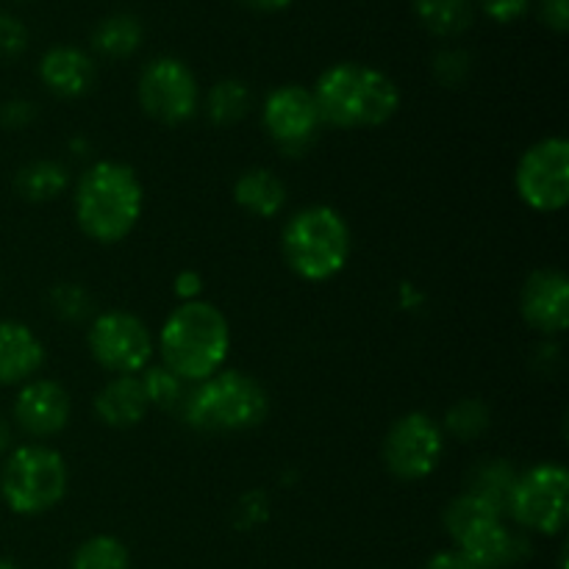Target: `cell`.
I'll return each instance as SVG.
<instances>
[{
  "label": "cell",
  "instance_id": "obj_1",
  "mask_svg": "<svg viewBox=\"0 0 569 569\" xmlns=\"http://www.w3.org/2000/svg\"><path fill=\"white\" fill-rule=\"evenodd\" d=\"M315 100L322 126L342 131L381 128L398 114L400 89L383 70L359 61L328 67L315 83Z\"/></svg>",
  "mask_w": 569,
  "mask_h": 569
},
{
  "label": "cell",
  "instance_id": "obj_2",
  "mask_svg": "<svg viewBox=\"0 0 569 569\" xmlns=\"http://www.w3.org/2000/svg\"><path fill=\"white\" fill-rule=\"evenodd\" d=\"M78 228L92 242L117 244L137 228L144 211V187L122 161H98L78 178L72 194Z\"/></svg>",
  "mask_w": 569,
  "mask_h": 569
},
{
  "label": "cell",
  "instance_id": "obj_3",
  "mask_svg": "<svg viewBox=\"0 0 569 569\" xmlns=\"http://www.w3.org/2000/svg\"><path fill=\"white\" fill-rule=\"evenodd\" d=\"M231 350V326L217 306L206 300L181 303L159 331L161 365L181 381L200 383L222 370Z\"/></svg>",
  "mask_w": 569,
  "mask_h": 569
},
{
  "label": "cell",
  "instance_id": "obj_4",
  "mask_svg": "<svg viewBox=\"0 0 569 569\" xmlns=\"http://www.w3.org/2000/svg\"><path fill=\"white\" fill-rule=\"evenodd\" d=\"M181 415L194 431L239 433L259 428L270 415V395L242 370H220L194 383L181 406Z\"/></svg>",
  "mask_w": 569,
  "mask_h": 569
},
{
  "label": "cell",
  "instance_id": "obj_5",
  "mask_svg": "<svg viewBox=\"0 0 569 569\" xmlns=\"http://www.w3.org/2000/svg\"><path fill=\"white\" fill-rule=\"evenodd\" d=\"M281 253L303 281H331L350 261L348 220L333 206H309L283 226Z\"/></svg>",
  "mask_w": 569,
  "mask_h": 569
},
{
  "label": "cell",
  "instance_id": "obj_6",
  "mask_svg": "<svg viewBox=\"0 0 569 569\" xmlns=\"http://www.w3.org/2000/svg\"><path fill=\"white\" fill-rule=\"evenodd\" d=\"M70 472L59 450L48 445H22L9 453L0 470V498L20 517L48 515L64 500Z\"/></svg>",
  "mask_w": 569,
  "mask_h": 569
},
{
  "label": "cell",
  "instance_id": "obj_7",
  "mask_svg": "<svg viewBox=\"0 0 569 569\" xmlns=\"http://www.w3.org/2000/svg\"><path fill=\"white\" fill-rule=\"evenodd\" d=\"M569 472L559 461H539L517 476L509 511L526 531L561 533L569 517Z\"/></svg>",
  "mask_w": 569,
  "mask_h": 569
},
{
  "label": "cell",
  "instance_id": "obj_8",
  "mask_svg": "<svg viewBox=\"0 0 569 569\" xmlns=\"http://www.w3.org/2000/svg\"><path fill=\"white\" fill-rule=\"evenodd\" d=\"M137 98L144 114L161 126H183L198 114L200 89L192 67L176 56H156L139 76Z\"/></svg>",
  "mask_w": 569,
  "mask_h": 569
},
{
  "label": "cell",
  "instance_id": "obj_9",
  "mask_svg": "<svg viewBox=\"0 0 569 569\" xmlns=\"http://www.w3.org/2000/svg\"><path fill=\"white\" fill-rule=\"evenodd\" d=\"M515 189L528 209L556 214L569 203V142L565 137H545L520 156Z\"/></svg>",
  "mask_w": 569,
  "mask_h": 569
},
{
  "label": "cell",
  "instance_id": "obj_10",
  "mask_svg": "<svg viewBox=\"0 0 569 569\" xmlns=\"http://www.w3.org/2000/svg\"><path fill=\"white\" fill-rule=\"evenodd\" d=\"M94 365L111 376H139L153 359V337L137 315L122 309L103 311L87 333Z\"/></svg>",
  "mask_w": 569,
  "mask_h": 569
},
{
  "label": "cell",
  "instance_id": "obj_11",
  "mask_svg": "<svg viewBox=\"0 0 569 569\" xmlns=\"http://www.w3.org/2000/svg\"><path fill=\"white\" fill-rule=\"evenodd\" d=\"M445 453V431L426 411L398 417L383 439V467L400 481H426Z\"/></svg>",
  "mask_w": 569,
  "mask_h": 569
},
{
  "label": "cell",
  "instance_id": "obj_12",
  "mask_svg": "<svg viewBox=\"0 0 569 569\" xmlns=\"http://www.w3.org/2000/svg\"><path fill=\"white\" fill-rule=\"evenodd\" d=\"M261 122L267 137L287 156H303L322 128L315 92L298 83H287L267 94L261 106Z\"/></svg>",
  "mask_w": 569,
  "mask_h": 569
},
{
  "label": "cell",
  "instance_id": "obj_13",
  "mask_svg": "<svg viewBox=\"0 0 569 569\" xmlns=\"http://www.w3.org/2000/svg\"><path fill=\"white\" fill-rule=\"evenodd\" d=\"M70 411V395L59 381H50V378H31L22 383L11 406L17 428L31 439H48L64 431Z\"/></svg>",
  "mask_w": 569,
  "mask_h": 569
},
{
  "label": "cell",
  "instance_id": "obj_14",
  "mask_svg": "<svg viewBox=\"0 0 569 569\" xmlns=\"http://www.w3.org/2000/svg\"><path fill=\"white\" fill-rule=\"evenodd\" d=\"M520 315L533 331L559 337L569 328V281L561 270H537L520 292Z\"/></svg>",
  "mask_w": 569,
  "mask_h": 569
},
{
  "label": "cell",
  "instance_id": "obj_15",
  "mask_svg": "<svg viewBox=\"0 0 569 569\" xmlns=\"http://www.w3.org/2000/svg\"><path fill=\"white\" fill-rule=\"evenodd\" d=\"M39 81L50 94L61 100H78L92 92L98 67L89 53L76 44H56L39 59Z\"/></svg>",
  "mask_w": 569,
  "mask_h": 569
},
{
  "label": "cell",
  "instance_id": "obj_16",
  "mask_svg": "<svg viewBox=\"0 0 569 569\" xmlns=\"http://www.w3.org/2000/svg\"><path fill=\"white\" fill-rule=\"evenodd\" d=\"M456 550L476 569H503L528 556V542L511 533L500 517L470 528L465 537L456 539Z\"/></svg>",
  "mask_w": 569,
  "mask_h": 569
},
{
  "label": "cell",
  "instance_id": "obj_17",
  "mask_svg": "<svg viewBox=\"0 0 569 569\" xmlns=\"http://www.w3.org/2000/svg\"><path fill=\"white\" fill-rule=\"evenodd\" d=\"M44 365V345L26 322L0 320V387H22Z\"/></svg>",
  "mask_w": 569,
  "mask_h": 569
},
{
  "label": "cell",
  "instance_id": "obj_18",
  "mask_svg": "<svg viewBox=\"0 0 569 569\" xmlns=\"http://www.w3.org/2000/svg\"><path fill=\"white\" fill-rule=\"evenodd\" d=\"M150 403L139 376H114L94 395V415L109 428H133L144 420Z\"/></svg>",
  "mask_w": 569,
  "mask_h": 569
},
{
  "label": "cell",
  "instance_id": "obj_19",
  "mask_svg": "<svg viewBox=\"0 0 569 569\" xmlns=\"http://www.w3.org/2000/svg\"><path fill=\"white\" fill-rule=\"evenodd\" d=\"M233 200L242 211L259 220H272L287 203V183L270 167H250L233 183Z\"/></svg>",
  "mask_w": 569,
  "mask_h": 569
},
{
  "label": "cell",
  "instance_id": "obj_20",
  "mask_svg": "<svg viewBox=\"0 0 569 569\" xmlns=\"http://www.w3.org/2000/svg\"><path fill=\"white\" fill-rule=\"evenodd\" d=\"M142 39L144 26L139 22V17L128 14V11H117V14L103 17L92 28V50L111 61L131 59L142 48Z\"/></svg>",
  "mask_w": 569,
  "mask_h": 569
},
{
  "label": "cell",
  "instance_id": "obj_21",
  "mask_svg": "<svg viewBox=\"0 0 569 569\" xmlns=\"http://www.w3.org/2000/svg\"><path fill=\"white\" fill-rule=\"evenodd\" d=\"M520 472L511 467V461L506 459H483L467 476V492L481 498L483 503H489L492 509H498L500 515L509 511L511 492H515V483Z\"/></svg>",
  "mask_w": 569,
  "mask_h": 569
},
{
  "label": "cell",
  "instance_id": "obj_22",
  "mask_svg": "<svg viewBox=\"0 0 569 569\" xmlns=\"http://www.w3.org/2000/svg\"><path fill=\"white\" fill-rule=\"evenodd\" d=\"M420 26L439 39L461 37L472 26V0H411Z\"/></svg>",
  "mask_w": 569,
  "mask_h": 569
},
{
  "label": "cell",
  "instance_id": "obj_23",
  "mask_svg": "<svg viewBox=\"0 0 569 569\" xmlns=\"http://www.w3.org/2000/svg\"><path fill=\"white\" fill-rule=\"evenodd\" d=\"M67 183H70L67 167L50 159L28 161L14 176L17 194L22 200H28V203H50V200L64 192Z\"/></svg>",
  "mask_w": 569,
  "mask_h": 569
},
{
  "label": "cell",
  "instance_id": "obj_24",
  "mask_svg": "<svg viewBox=\"0 0 569 569\" xmlns=\"http://www.w3.org/2000/svg\"><path fill=\"white\" fill-rule=\"evenodd\" d=\"M253 109V92L239 78H222L206 94V117L217 128H231L242 122Z\"/></svg>",
  "mask_w": 569,
  "mask_h": 569
},
{
  "label": "cell",
  "instance_id": "obj_25",
  "mask_svg": "<svg viewBox=\"0 0 569 569\" xmlns=\"http://www.w3.org/2000/svg\"><path fill=\"white\" fill-rule=\"evenodd\" d=\"M70 569H131V553L117 537L98 533L72 553Z\"/></svg>",
  "mask_w": 569,
  "mask_h": 569
},
{
  "label": "cell",
  "instance_id": "obj_26",
  "mask_svg": "<svg viewBox=\"0 0 569 569\" xmlns=\"http://www.w3.org/2000/svg\"><path fill=\"white\" fill-rule=\"evenodd\" d=\"M500 511L492 509L489 503H483L481 498H476V495L465 492L459 495V498H453L448 503V509H445V531H448V537L453 539H461L465 537L470 528L481 526V522L487 520H500Z\"/></svg>",
  "mask_w": 569,
  "mask_h": 569
},
{
  "label": "cell",
  "instance_id": "obj_27",
  "mask_svg": "<svg viewBox=\"0 0 569 569\" xmlns=\"http://www.w3.org/2000/svg\"><path fill=\"white\" fill-rule=\"evenodd\" d=\"M139 381H142L144 395H148L150 406H159V409H181L183 400H187V381L176 376L172 370H167L164 365L144 367L139 372Z\"/></svg>",
  "mask_w": 569,
  "mask_h": 569
},
{
  "label": "cell",
  "instance_id": "obj_28",
  "mask_svg": "<svg viewBox=\"0 0 569 569\" xmlns=\"http://www.w3.org/2000/svg\"><path fill=\"white\" fill-rule=\"evenodd\" d=\"M489 422H492L489 406L478 398H467L450 406V411L445 415V431L453 439H461V442H472V439L487 431Z\"/></svg>",
  "mask_w": 569,
  "mask_h": 569
},
{
  "label": "cell",
  "instance_id": "obj_29",
  "mask_svg": "<svg viewBox=\"0 0 569 569\" xmlns=\"http://www.w3.org/2000/svg\"><path fill=\"white\" fill-rule=\"evenodd\" d=\"M50 309L67 322H81L92 315V298L81 283H59L50 292Z\"/></svg>",
  "mask_w": 569,
  "mask_h": 569
},
{
  "label": "cell",
  "instance_id": "obj_30",
  "mask_svg": "<svg viewBox=\"0 0 569 569\" xmlns=\"http://www.w3.org/2000/svg\"><path fill=\"white\" fill-rule=\"evenodd\" d=\"M431 72L442 87L456 89L470 78L472 72V56L461 48H445L433 56Z\"/></svg>",
  "mask_w": 569,
  "mask_h": 569
},
{
  "label": "cell",
  "instance_id": "obj_31",
  "mask_svg": "<svg viewBox=\"0 0 569 569\" xmlns=\"http://www.w3.org/2000/svg\"><path fill=\"white\" fill-rule=\"evenodd\" d=\"M28 50V28L17 17L0 14V61L20 59Z\"/></svg>",
  "mask_w": 569,
  "mask_h": 569
},
{
  "label": "cell",
  "instance_id": "obj_32",
  "mask_svg": "<svg viewBox=\"0 0 569 569\" xmlns=\"http://www.w3.org/2000/svg\"><path fill=\"white\" fill-rule=\"evenodd\" d=\"M37 120V106L26 98H11L0 106V126L9 131H20Z\"/></svg>",
  "mask_w": 569,
  "mask_h": 569
},
{
  "label": "cell",
  "instance_id": "obj_33",
  "mask_svg": "<svg viewBox=\"0 0 569 569\" xmlns=\"http://www.w3.org/2000/svg\"><path fill=\"white\" fill-rule=\"evenodd\" d=\"M531 0H481V9L495 22H515L528 11Z\"/></svg>",
  "mask_w": 569,
  "mask_h": 569
},
{
  "label": "cell",
  "instance_id": "obj_34",
  "mask_svg": "<svg viewBox=\"0 0 569 569\" xmlns=\"http://www.w3.org/2000/svg\"><path fill=\"white\" fill-rule=\"evenodd\" d=\"M539 20L556 33H567L569 28V0H539Z\"/></svg>",
  "mask_w": 569,
  "mask_h": 569
},
{
  "label": "cell",
  "instance_id": "obj_35",
  "mask_svg": "<svg viewBox=\"0 0 569 569\" xmlns=\"http://www.w3.org/2000/svg\"><path fill=\"white\" fill-rule=\"evenodd\" d=\"M172 287H176V298H181L183 303H192V300H200V292H203V278H200V272L194 270H183L178 272Z\"/></svg>",
  "mask_w": 569,
  "mask_h": 569
},
{
  "label": "cell",
  "instance_id": "obj_36",
  "mask_svg": "<svg viewBox=\"0 0 569 569\" xmlns=\"http://www.w3.org/2000/svg\"><path fill=\"white\" fill-rule=\"evenodd\" d=\"M239 515L248 517L250 526H256V522L264 520V517H267V498H264V492L244 495L242 503H239Z\"/></svg>",
  "mask_w": 569,
  "mask_h": 569
},
{
  "label": "cell",
  "instance_id": "obj_37",
  "mask_svg": "<svg viewBox=\"0 0 569 569\" xmlns=\"http://www.w3.org/2000/svg\"><path fill=\"white\" fill-rule=\"evenodd\" d=\"M422 569H476L459 550H445V553H437L428 559V565Z\"/></svg>",
  "mask_w": 569,
  "mask_h": 569
},
{
  "label": "cell",
  "instance_id": "obj_38",
  "mask_svg": "<svg viewBox=\"0 0 569 569\" xmlns=\"http://www.w3.org/2000/svg\"><path fill=\"white\" fill-rule=\"evenodd\" d=\"M237 3L250 11H261V14H276V11L289 9L295 0H237Z\"/></svg>",
  "mask_w": 569,
  "mask_h": 569
},
{
  "label": "cell",
  "instance_id": "obj_39",
  "mask_svg": "<svg viewBox=\"0 0 569 569\" xmlns=\"http://www.w3.org/2000/svg\"><path fill=\"white\" fill-rule=\"evenodd\" d=\"M11 448V426L0 417V456Z\"/></svg>",
  "mask_w": 569,
  "mask_h": 569
},
{
  "label": "cell",
  "instance_id": "obj_40",
  "mask_svg": "<svg viewBox=\"0 0 569 569\" xmlns=\"http://www.w3.org/2000/svg\"><path fill=\"white\" fill-rule=\"evenodd\" d=\"M0 569H20L14 565V561H9V559H0Z\"/></svg>",
  "mask_w": 569,
  "mask_h": 569
}]
</instances>
